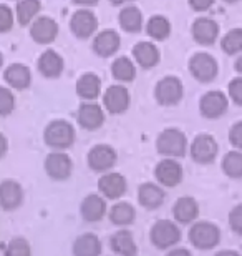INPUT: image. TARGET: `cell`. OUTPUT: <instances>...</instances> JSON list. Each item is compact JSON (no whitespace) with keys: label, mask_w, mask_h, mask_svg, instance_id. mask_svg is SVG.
<instances>
[{"label":"cell","mask_w":242,"mask_h":256,"mask_svg":"<svg viewBox=\"0 0 242 256\" xmlns=\"http://www.w3.org/2000/svg\"><path fill=\"white\" fill-rule=\"evenodd\" d=\"M229 98L234 102L236 105L242 106V76H236L229 84Z\"/></svg>","instance_id":"39"},{"label":"cell","mask_w":242,"mask_h":256,"mask_svg":"<svg viewBox=\"0 0 242 256\" xmlns=\"http://www.w3.org/2000/svg\"><path fill=\"white\" fill-rule=\"evenodd\" d=\"M76 120H78V125L83 128V130L95 132L105 124V112H103L100 105L90 102V104H83L78 108Z\"/></svg>","instance_id":"20"},{"label":"cell","mask_w":242,"mask_h":256,"mask_svg":"<svg viewBox=\"0 0 242 256\" xmlns=\"http://www.w3.org/2000/svg\"><path fill=\"white\" fill-rule=\"evenodd\" d=\"M226 2H229V4H234V2H239V0H226Z\"/></svg>","instance_id":"50"},{"label":"cell","mask_w":242,"mask_h":256,"mask_svg":"<svg viewBox=\"0 0 242 256\" xmlns=\"http://www.w3.org/2000/svg\"><path fill=\"white\" fill-rule=\"evenodd\" d=\"M111 74L116 80H120V82H131V80H135V76H136V68H135V65H133V62L130 58L120 57L113 62Z\"/></svg>","instance_id":"33"},{"label":"cell","mask_w":242,"mask_h":256,"mask_svg":"<svg viewBox=\"0 0 242 256\" xmlns=\"http://www.w3.org/2000/svg\"><path fill=\"white\" fill-rule=\"evenodd\" d=\"M228 108H229V98L223 92L211 90L201 96L199 112L204 118H209V120L221 118V116L228 112Z\"/></svg>","instance_id":"12"},{"label":"cell","mask_w":242,"mask_h":256,"mask_svg":"<svg viewBox=\"0 0 242 256\" xmlns=\"http://www.w3.org/2000/svg\"><path fill=\"white\" fill-rule=\"evenodd\" d=\"M229 142L238 148V150H242V120L234 124L233 128L229 132Z\"/></svg>","instance_id":"41"},{"label":"cell","mask_w":242,"mask_h":256,"mask_svg":"<svg viewBox=\"0 0 242 256\" xmlns=\"http://www.w3.org/2000/svg\"><path fill=\"white\" fill-rule=\"evenodd\" d=\"M199 203L193 196H181L173 204V218L178 224H193L198 222Z\"/></svg>","instance_id":"17"},{"label":"cell","mask_w":242,"mask_h":256,"mask_svg":"<svg viewBox=\"0 0 242 256\" xmlns=\"http://www.w3.org/2000/svg\"><path fill=\"white\" fill-rule=\"evenodd\" d=\"M38 70L47 78H56L63 72V58L53 50H47L38 58Z\"/></svg>","instance_id":"26"},{"label":"cell","mask_w":242,"mask_h":256,"mask_svg":"<svg viewBox=\"0 0 242 256\" xmlns=\"http://www.w3.org/2000/svg\"><path fill=\"white\" fill-rule=\"evenodd\" d=\"M110 250L115 256H138V244L128 228H120L110 236Z\"/></svg>","instance_id":"19"},{"label":"cell","mask_w":242,"mask_h":256,"mask_svg":"<svg viewBox=\"0 0 242 256\" xmlns=\"http://www.w3.org/2000/svg\"><path fill=\"white\" fill-rule=\"evenodd\" d=\"M221 168H223L224 175L233 178V180H241L242 178V152L234 150L226 153L223 158V163H221Z\"/></svg>","instance_id":"30"},{"label":"cell","mask_w":242,"mask_h":256,"mask_svg":"<svg viewBox=\"0 0 242 256\" xmlns=\"http://www.w3.org/2000/svg\"><path fill=\"white\" fill-rule=\"evenodd\" d=\"M184 86L183 82L176 76H164L158 82L156 90H154V98L163 106H174L183 100Z\"/></svg>","instance_id":"7"},{"label":"cell","mask_w":242,"mask_h":256,"mask_svg":"<svg viewBox=\"0 0 242 256\" xmlns=\"http://www.w3.org/2000/svg\"><path fill=\"white\" fill-rule=\"evenodd\" d=\"M111 4H115V5H120V4H125V2H131V0H110Z\"/></svg>","instance_id":"48"},{"label":"cell","mask_w":242,"mask_h":256,"mask_svg":"<svg viewBox=\"0 0 242 256\" xmlns=\"http://www.w3.org/2000/svg\"><path fill=\"white\" fill-rule=\"evenodd\" d=\"M189 72L201 84H209L218 76L219 66L213 55L201 52L193 55L191 60H189Z\"/></svg>","instance_id":"11"},{"label":"cell","mask_w":242,"mask_h":256,"mask_svg":"<svg viewBox=\"0 0 242 256\" xmlns=\"http://www.w3.org/2000/svg\"><path fill=\"white\" fill-rule=\"evenodd\" d=\"M214 0H189V5H191V8L196 10V12H204V10H208L213 7Z\"/></svg>","instance_id":"42"},{"label":"cell","mask_w":242,"mask_h":256,"mask_svg":"<svg viewBox=\"0 0 242 256\" xmlns=\"http://www.w3.org/2000/svg\"><path fill=\"white\" fill-rule=\"evenodd\" d=\"M138 203L140 206H143L148 212H153V210H158L163 206L164 200H166V192L161 185L153 182H146L141 183L138 186Z\"/></svg>","instance_id":"16"},{"label":"cell","mask_w":242,"mask_h":256,"mask_svg":"<svg viewBox=\"0 0 242 256\" xmlns=\"http://www.w3.org/2000/svg\"><path fill=\"white\" fill-rule=\"evenodd\" d=\"M25 202V190L17 180L5 178L0 182V208L3 212H15Z\"/></svg>","instance_id":"13"},{"label":"cell","mask_w":242,"mask_h":256,"mask_svg":"<svg viewBox=\"0 0 242 256\" xmlns=\"http://www.w3.org/2000/svg\"><path fill=\"white\" fill-rule=\"evenodd\" d=\"M214 256H241V254L238 252H234V250H221Z\"/></svg>","instance_id":"45"},{"label":"cell","mask_w":242,"mask_h":256,"mask_svg":"<svg viewBox=\"0 0 242 256\" xmlns=\"http://www.w3.org/2000/svg\"><path fill=\"white\" fill-rule=\"evenodd\" d=\"M221 48L228 55H236L242 52V28H233L221 40Z\"/></svg>","instance_id":"34"},{"label":"cell","mask_w":242,"mask_h":256,"mask_svg":"<svg viewBox=\"0 0 242 256\" xmlns=\"http://www.w3.org/2000/svg\"><path fill=\"white\" fill-rule=\"evenodd\" d=\"M45 173L53 182H65L73 173V162L65 152H51L43 162Z\"/></svg>","instance_id":"8"},{"label":"cell","mask_w":242,"mask_h":256,"mask_svg":"<svg viewBox=\"0 0 242 256\" xmlns=\"http://www.w3.org/2000/svg\"><path fill=\"white\" fill-rule=\"evenodd\" d=\"M146 32L154 40H164L171 34V24H169V20L166 17L154 15V17L149 18V22L146 25Z\"/></svg>","instance_id":"31"},{"label":"cell","mask_w":242,"mask_h":256,"mask_svg":"<svg viewBox=\"0 0 242 256\" xmlns=\"http://www.w3.org/2000/svg\"><path fill=\"white\" fill-rule=\"evenodd\" d=\"M118 48H120V35L115 30H105L100 35H96L93 50L100 57H110Z\"/></svg>","instance_id":"27"},{"label":"cell","mask_w":242,"mask_h":256,"mask_svg":"<svg viewBox=\"0 0 242 256\" xmlns=\"http://www.w3.org/2000/svg\"><path fill=\"white\" fill-rule=\"evenodd\" d=\"M120 24L126 32L136 34L143 27L141 12L136 7H126L120 12Z\"/></svg>","instance_id":"32"},{"label":"cell","mask_w":242,"mask_h":256,"mask_svg":"<svg viewBox=\"0 0 242 256\" xmlns=\"http://www.w3.org/2000/svg\"><path fill=\"white\" fill-rule=\"evenodd\" d=\"M2 64H3V57H2V54H0V66H2Z\"/></svg>","instance_id":"49"},{"label":"cell","mask_w":242,"mask_h":256,"mask_svg":"<svg viewBox=\"0 0 242 256\" xmlns=\"http://www.w3.org/2000/svg\"><path fill=\"white\" fill-rule=\"evenodd\" d=\"M8 152V140L3 133H0V158H3Z\"/></svg>","instance_id":"44"},{"label":"cell","mask_w":242,"mask_h":256,"mask_svg":"<svg viewBox=\"0 0 242 256\" xmlns=\"http://www.w3.org/2000/svg\"><path fill=\"white\" fill-rule=\"evenodd\" d=\"M30 35L37 44L47 45L53 42L58 35V25L48 17H40L33 22L32 28H30Z\"/></svg>","instance_id":"24"},{"label":"cell","mask_w":242,"mask_h":256,"mask_svg":"<svg viewBox=\"0 0 242 256\" xmlns=\"http://www.w3.org/2000/svg\"><path fill=\"white\" fill-rule=\"evenodd\" d=\"M101 92V82L95 74H85L81 75V78L76 84V94L80 98L93 102L98 98Z\"/></svg>","instance_id":"28"},{"label":"cell","mask_w":242,"mask_h":256,"mask_svg":"<svg viewBox=\"0 0 242 256\" xmlns=\"http://www.w3.org/2000/svg\"><path fill=\"white\" fill-rule=\"evenodd\" d=\"M188 240L198 250H213L221 243V230L211 222H194L188 232Z\"/></svg>","instance_id":"4"},{"label":"cell","mask_w":242,"mask_h":256,"mask_svg":"<svg viewBox=\"0 0 242 256\" xmlns=\"http://www.w3.org/2000/svg\"><path fill=\"white\" fill-rule=\"evenodd\" d=\"M3 78L12 88L25 90V88H28L30 82H32V75H30L28 66H25L22 64H13L5 70Z\"/></svg>","instance_id":"25"},{"label":"cell","mask_w":242,"mask_h":256,"mask_svg":"<svg viewBox=\"0 0 242 256\" xmlns=\"http://www.w3.org/2000/svg\"><path fill=\"white\" fill-rule=\"evenodd\" d=\"M133 55H135L136 62L140 64L143 68H153L154 65L159 62V50L149 42H140L133 48Z\"/></svg>","instance_id":"29"},{"label":"cell","mask_w":242,"mask_h":256,"mask_svg":"<svg viewBox=\"0 0 242 256\" xmlns=\"http://www.w3.org/2000/svg\"><path fill=\"white\" fill-rule=\"evenodd\" d=\"M219 145L216 138L209 133H199L189 146V155L199 165H209L218 158Z\"/></svg>","instance_id":"5"},{"label":"cell","mask_w":242,"mask_h":256,"mask_svg":"<svg viewBox=\"0 0 242 256\" xmlns=\"http://www.w3.org/2000/svg\"><path fill=\"white\" fill-rule=\"evenodd\" d=\"M164 256H193V253L189 252L188 248H171V250H168V253L164 254Z\"/></svg>","instance_id":"43"},{"label":"cell","mask_w":242,"mask_h":256,"mask_svg":"<svg viewBox=\"0 0 242 256\" xmlns=\"http://www.w3.org/2000/svg\"><path fill=\"white\" fill-rule=\"evenodd\" d=\"M103 104L108 114L121 115L130 108V92L123 85H111L108 86L103 96Z\"/></svg>","instance_id":"15"},{"label":"cell","mask_w":242,"mask_h":256,"mask_svg":"<svg viewBox=\"0 0 242 256\" xmlns=\"http://www.w3.org/2000/svg\"><path fill=\"white\" fill-rule=\"evenodd\" d=\"M229 226L236 234H242V203L236 204L229 213Z\"/></svg>","instance_id":"38"},{"label":"cell","mask_w":242,"mask_h":256,"mask_svg":"<svg viewBox=\"0 0 242 256\" xmlns=\"http://www.w3.org/2000/svg\"><path fill=\"white\" fill-rule=\"evenodd\" d=\"M40 12L38 0H20L17 5V17L22 25H27Z\"/></svg>","instance_id":"36"},{"label":"cell","mask_w":242,"mask_h":256,"mask_svg":"<svg viewBox=\"0 0 242 256\" xmlns=\"http://www.w3.org/2000/svg\"><path fill=\"white\" fill-rule=\"evenodd\" d=\"M13 25V15L7 5H0V34L8 32Z\"/></svg>","instance_id":"40"},{"label":"cell","mask_w":242,"mask_h":256,"mask_svg":"<svg viewBox=\"0 0 242 256\" xmlns=\"http://www.w3.org/2000/svg\"><path fill=\"white\" fill-rule=\"evenodd\" d=\"M103 243L95 233H81L75 238L71 244V254L73 256H101Z\"/></svg>","instance_id":"21"},{"label":"cell","mask_w":242,"mask_h":256,"mask_svg":"<svg viewBox=\"0 0 242 256\" xmlns=\"http://www.w3.org/2000/svg\"><path fill=\"white\" fill-rule=\"evenodd\" d=\"M15 108V96L5 86H0V116L10 115Z\"/></svg>","instance_id":"37"},{"label":"cell","mask_w":242,"mask_h":256,"mask_svg":"<svg viewBox=\"0 0 242 256\" xmlns=\"http://www.w3.org/2000/svg\"><path fill=\"white\" fill-rule=\"evenodd\" d=\"M73 2L78 5H95L98 0H73Z\"/></svg>","instance_id":"46"},{"label":"cell","mask_w":242,"mask_h":256,"mask_svg":"<svg viewBox=\"0 0 242 256\" xmlns=\"http://www.w3.org/2000/svg\"><path fill=\"white\" fill-rule=\"evenodd\" d=\"M108 214L106 198L100 193H90L80 203V216L86 223H98Z\"/></svg>","instance_id":"14"},{"label":"cell","mask_w":242,"mask_h":256,"mask_svg":"<svg viewBox=\"0 0 242 256\" xmlns=\"http://www.w3.org/2000/svg\"><path fill=\"white\" fill-rule=\"evenodd\" d=\"M71 32L80 38H88L90 35L95 34V30L98 27V20L90 10H78L73 14L70 22Z\"/></svg>","instance_id":"22"},{"label":"cell","mask_w":242,"mask_h":256,"mask_svg":"<svg viewBox=\"0 0 242 256\" xmlns=\"http://www.w3.org/2000/svg\"><path fill=\"white\" fill-rule=\"evenodd\" d=\"M193 37L199 45H213L219 37V25L213 18H198L193 24Z\"/></svg>","instance_id":"23"},{"label":"cell","mask_w":242,"mask_h":256,"mask_svg":"<svg viewBox=\"0 0 242 256\" xmlns=\"http://www.w3.org/2000/svg\"><path fill=\"white\" fill-rule=\"evenodd\" d=\"M183 240L179 224L171 220H158L149 228V242L156 250H171Z\"/></svg>","instance_id":"1"},{"label":"cell","mask_w":242,"mask_h":256,"mask_svg":"<svg viewBox=\"0 0 242 256\" xmlns=\"http://www.w3.org/2000/svg\"><path fill=\"white\" fill-rule=\"evenodd\" d=\"M98 193L111 202H118L128 192L126 178L118 172H108L98 178Z\"/></svg>","instance_id":"10"},{"label":"cell","mask_w":242,"mask_h":256,"mask_svg":"<svg viewBox=\"0 0 242 256\" xmlns=\"http://www.w3.org/2000/svg\"><path fill=\"white\" fill-rule=\"evenodd\" d=\"M118 162V153L111 145H95L91 150L88 152V156H86V163H88L90 170H93L96 173H108L115 168Z\"/></svg>","instance_id":"9"},{"label":"cell","mask_w":242,"mask_h":256,"mask_svg":"<svg viewBox=\"0 0 242 256\" xmlns=\"http://www.w3.org/2000/svg\"><path fill=\"white\" fill-rule=\"evenodd\" d=\"M108 220L118 228H128L136 222V208L130 202L118 200L108 208Z\"/></svg>","instance_id":"18"},{"label":"cell","mask_w":242,"mask_h":256,"mask_svg":"<svg viewBox=\"0 0 242 256\" xmlns=\"http://www.w3.org/2000/svg\"><path fill=\"white\" fill-rule=\"evenodd\" d=\"M3 256H32V246L30 242L23 236H15L5 244Z\"/></svg>","instance_id":"35"},{"label":"cell","mask_w":242,"mask_h":256,"mask_svg":"<svg viewBox=\"0 0 242 256\" xmlns=\"http://www.w3.org/2000/svg\"><path fill=\"white\" fill-rule=\"evenodd\" d=\"M75 128L66 120L50 122L43 132V140L53 152H65L75 143Z\"/></svg>","instance_id":"2"},{"label":"cell","mask_w":242,"mask_h":256,"mask_svg":"<svg viewBox=\"0 0 242 256\" xmlns=\"http://www.w3.org/2000/svg\"><path fill=\"white\" fill-rule=\"evenodd\" d=\"M184 170L176 158H163L154 166V180L163 188H174L183 182Z\"/></svg>","instance_id":"6"},{"label":"cell","mask_w":242,"mask_h":256,"mask_svg":"<svg viewBox=\"0 0 242 256\" xmlns=\"http://www.w3.org/2000/svg\"><path fill=\"white\" fill-rule=\"evenodd\" d=\"M156 152L164 158H181L188 152V138L178 128H166L158 135Z\"/></svg>","instance_id":"3"},{"label":"cell","mask_w":242,"mask_h":256,"mask_svg":"<svg viewBox=\"0 0 242 256\" xmlns=\"http://www.w3.org/2000/svg\"><path fill=\"white\" fill-rule=\"evenodd\" d=\"M234 68H236V72H239V74H242V55H241V57H239L238 60H236Z\"/></svg>","instance_id":"47"}]
</instances>
